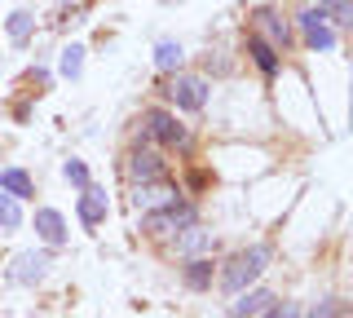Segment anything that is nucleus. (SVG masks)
Returning <instances> with one entry per match:
<instances>
[{
    "label": "nucleus",
    "instance_id": "1",
    "mask_svg": "<svg viewBox=\"0 0 353 318\" xmlns=\"http://www.w3.org/2000/svg\"><path fill=\"white\" fill-rule=\"evenodd\" d=\"M265 261H270V248H265V244L248 248V252H239V257L230 261L225 270H221V288H225L230 296H239V292H243V288H248V283L265 270Z\"/></svg>",
    "mask_w": 353,
    "mask_h": 318
},
{
    "label": "nucleus",
    "instance_id": "2",
    "mask_svg": "<svg viewBox=\"0 0 353 318\" xmlns=\"http://www.w3.org/2000/svg\"><path fill=\"white\" fill-rule=\"evenodd\" d=\"M168 97L181 106V111H203L208 106V80L203 75H172Z\"/></svg>",
    "mask_w": 353,
    "mask_h": 318
},
{
    "label": "nucleus",
    "instance_id": "3",
    "mask_svg": "<svg viewBox=\"0 0 353 318\" xmlns=\"http://www.w3.org/2000/svg\"><path fill=\"white\" fill-rule=\"evenodd\" d=\"M190 221H199L194 203H172V208H154V212H146V235H168V230H185Z\"/></svg>",
    "mask_w": 353,
    "mask_h": 318
},
{
    "label": "nucleus",
    "instance_id": "4",
    "mask_svg": "<svg viewBox=\"0 0 353 318\" xmlns=\"http://www.w3.org/2000/svg\"><path fill=\"white\" fill-rule=\"evenodd\" d=\"M176 186L154 177V181H137V190H132V208H141V212H154V208H172L176 203Z\"/></svg>",
    "mask_w": 353,
    "mask_h": 318
},
{
    "label": "nucleus",
    "instance_id": "5",
    "mask_svg": "<svg viewBox=\"0 0 353 318\" xmlns=\"http://www.w3.org/2000/svg\"><path fill=\"white\" fill-rule=\"evenodd\" d=\"M141 124H146V137L163 141V146H181V141H185V128L176 124V115L159 111V106H150V111L141 115Z\"/></svg>",
    "mask_w": 353,
    "mask_h": 318
},
{
    "label": "nucleus",
    "instance_id": "6",
    "mask_svg": "<svg viewBox=\"0 0 353 318\" xmlns=\"http://www.w3.org/2000/svg\"><path fill=\"white\" fill-rule=\"evenodd\" d=\"M49 252H18L14 257V266H9V279L14 283H22V288H36V283L49 274Z\"/></svg>",
    "mask_w": 353,
    "mask_h": 318
},
{
    "label": "nucleus",
    "instance_id": "7",
    "mask_svg": "<svg viewBox=\"0 0 353 318\" xmlns=\"http://www.w3.org/2000/svg\"><path fill=\"white\" fill-rule=\"evenodd\" d=\"M212 248H216V235L208 226L190 221L185 230H176V257H208Z\"/></svg>",
    "mask_w": 353,
    "mask_h": 318
},
{
    "label": "nucleus",
    "instance_id": "8",
    "mask_svg": "<svg viewBox=\"0 0 353 318\" xmlns=\"http://www.w3.org/2000/svg\"><path fill=\"white\" fill-rule=\"evenodd\" d=\"M301 31H305V40H309V49H331V45H336V31H331L327 27V14H323V9H305V14H301Z\"/></svg>",
    "mask_w": 353,
    "mask_h": 318
},
{
    "label": "nucleus",
    "instance_id": "9",
    "mask_svg": "<svg viewBox=\"0 0 353 318\" xmlns=\"http://www.w3.org/2000/svg\"><path fill=\"white\" fill-rule=\"evenodd\" d=\"M128 172H132V181L163 177V155L154 146H137V150H132V159H128Z\"/></svg>",
    "mask_w": 353,
    "mask_h": 318
},
{
    "label": "nucleus",
    "instance_id": "10",
    "mask_svg": "<svg viewBox=\"0 0 353 318\" xmlns=\"http://www.w3.org/2000/svg\"><path fill=\"white\" fill-rule=\"evenodd\" d=\"M36 230H40V239L49 248H62L66 244V221H62L58 208H40V212H36Z\"/></svg>",
    "mask_w": 353,
    "mask_h": 318
},
{
    "label": "nucleus",
    "instance_id": "11",
    "mask_svg": "<svg viewBox=\"0 0 353 318\" xmlns=\"http://www.w3.org/2000/svg\"><path fill=\"white\" fill-rule=\"evenodd\" d=\"M270 305H274V292L256 288V292H239V301L230 305V314H234V318H261Z\"/></svg>",
    "mask_w": 353,
    "mask_h": 318
},
{
    "label": "nucleus",
    "instance_id": "12",
    "mask_svg": "<svg viewBox=\"0 0 353 318\" xmlns=\"http://www.w3.org/2000/svg\"><path fill=\"white\" fill-rule=\"evenodd\" d=\"M80 221L84 226H102L106 221V190H102V186H84V195H80Z\"/></svg>",
    "mask_w": 353,
    "mask_h": 318
},
{
    "label": "nucleus",
    "instance_id": "13",
    "mask_svg": "<svg viewBox=\"0 0 353 318\" xmlns=\"http://www.w3.org/2000/svg\"><path fill=\"white\" fill-rule=\"evenodd\" d=\"M256 27L265 31V36H270V45L274 49H287V40H292V31H287V23L279 14H274V9H261L256 14Z\"/></svg>",
    "mask_w": 353,
    "mask_h": 318
},
{
    "label": "nucleus",
    "instance_id": "14",
    "mask_svg": "<svg viewBox=\"0 0 353 318\" xmlns=\"http://www.w3.org/2000/svg\"><path fill=\"white\" fill-rule=\"evenodd\" d=\"M0 190L14 195V199H31V195H36V186H31V177L22 168H5V172H0Z\"/></svg>",
    "mask_w": 353,
    "mask_h": 318
},
{
    "label": "nucleus",
    "instance_id": "15",
    "mask_svg": "<svg viewBox=\"0 0 353 318\" xmlns=\"http://www.w3.org/2000/svg\"><path fill=\"white\" fill-rule=\"evenodd\" d=\"M248 53H252V62H256V67H261L265 75H274V71H279V58H274V45H270V40L252 36V40H248Z\"/></svg>",
    "mask_w": 353,
    "mask_h": 318
},
{
    "label": "nucleus",
    "instance_id": "16",
    "mask_svg": "<svg viewBox=\"0 0 353 318\" xmlns=\"http://www.w3.org/2000/svg\"><path fill=\"white\" fill-rule=\"evenodd\" d=\"M208 283H212V261H208V257H190V266H185V288L203 292Z\"/></svg>",
    "mask_w": 353,
    "mask_h": 318
},
{
    "label": "nucleus",
    "instance_id": "17",
    "mask_svg": "<svg viewBox=\"0 0 353 318\" xmlns=\"http://www.w3.org/2000/svg\"><path fill=\"white\" fill-rule=\"evenodd\" d=\"M154 67H159V71H176V67H181V45H176V40H159V49H154Z\"/></svg>",
    "mask_w": 353,
    "mask_h": 318
},
{
    "label": "nucleus",
    "instance_id": "18",
    "mask_svg": "<svg viewBox=\"0 0 353 318\" xmlns=\"http://www.w3.org/2000/svg\"><path fill=\"white\" fill-rule=\"evenodd\" d=\"M31 27H36V18H31L27 9H18V14L9 18V40H14V45H22V40L31 36Z\"/></svg>",
    "mask_w": 353,
    "mask_h": 318
},
{
    "label": "nucleus",
    "instance_id": "19",
    "mask_svg": "<svg viewBox=\"0 0 353 318\" xmlns=\"http://www.w3.org/2000/svg\"><path fill=\"white\" fill-rule=\"evenodd\" d=\"M0 226H5V230H18L22 226V212H18L14 195H0Z\"/></svg>",
    "mask_w": 353,
    "mask_h": 318
},
{
    "label": "nucleus",
    "instance_id": "20",
    "mask_svg": "<svg viewBox=\"0 0 353 318\" xmlns=\"http://www.w3.org/2000/svg\"><path fill=\"white\" fill-rule=\"evenodd\" d=\"M80 71H84V49H80V45L62 49V75H66V80H75Z\"/></svg>",
    "mask_w": 353,
    "mask_h": 318
},
{
    "label": "nucleus",
    "instance_id": "21",
    "mask_svg": "<svg viewBox=\"0 0 353 318\" xmlns=\"http://www.w3.org/2000/svg\"><path fill=\"white\" fill-rule=\"evenodd\" d=\"M340 314H345V305H340V301H318L309 314L301 310V318H340Z\"/></svg>",
    "mask_w": 353,
    "mask_h": 318
},
{
    "label": "nucleus",
    "instance_id": "22",
    "mask_svg": "<svg viewBox=\"0 0 353 318\" xmlns=\"http://www.w3.org/2000/svg\"><path fill=\"white\" fill-rule=\"evenodd\" d=\"M261 318H301V305H296V301H283V305L274 301V305H270V310H265Z\"/></svg>",
    "mask_w": 353,
    "mask_h": 318
},
{
    "label": "nucleus",
    "instance_id": "23",
    "mask_svg": "<svg viewBox=\"0 0 353 318\" xmlns=\"http://www.w3.org/2000/svg\"><path fill=\"white\" fill-rule=\"evenodd\" d=\"M66 181H75V186H88V168H84V163L80 159H66Z\"/></svg>",
    "mask_w": 353,
    "mask_h": 318
},
{
    "label": "nucleus",
    "instance_id": "24",
    "mask_svg": "<svg viewBox=\"0 0 353 318\" xmlns=\"http://www.w3.org/2000/svg\"><path fill=\"white\" fill-rule=\"evenodd\" d=\"M163 5H168V0H163Z\"/></svg>",
    "mask_w": 353,
    "mask_h": 318
}]
</instances>
